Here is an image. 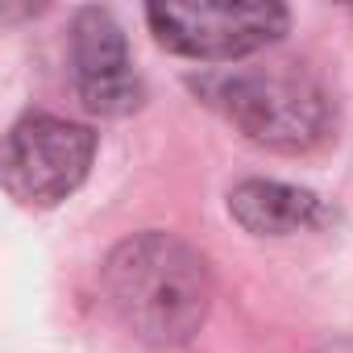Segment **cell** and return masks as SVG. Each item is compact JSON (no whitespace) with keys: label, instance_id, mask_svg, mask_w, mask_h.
Here are the masks:
<instances>
[{"label":"cell","instance_id":"2","mask_svg":"<svg viewBox=\"0 0 353 353\" xmlns=\"http://www.w3.org/2000/svg\"><path fill=\"white\" fill-rule=\"evenodd\" d=\"M196 92L245 141L270 154H307L332 133V96L295 59H266L254 67L216 71L204 75Z\"/></svg>","mask_w":353,"mask_h":353},{"label":"cell","instance_id":"6","mask_svg":"<svg viewBox=\"0 0 353 353\" xmlns=\"http://www.w3.org/2000/svg\"><path fill=\"white\" fill-rule=\"evenodd\" d=\"M229 216L250 237H295L328 221V204L295 183L279 179H241L229 192Z\"/></svg>","mask_w":353,"mask_h":353},{"label":"cell","instance_id":"1","mask_svg":"<svg viewBox=\"0 0 353 353\" xmlns=\"http://www.w3.org/2000/svg\"><path fill=\"white\" fill-rule=\"evenodd\" d=\"M100 287L117 324L150 349L188 345L212 307L208 258L192 241L162 229H145L112 245L100 266Z\"/></svg>","mask_w":353,"mask_h":353},{"label":"cell","instance_id":"3","mask_svg":"<svg viewBox=\"0 0 353 353\" xmlns=\"http://www.w3.org/2000/svg\"><path fill=\"white\" fill-rule=\"evenodd\" d=\"M145 21L162 50L192 63H237L291 30L279 0H162L145 9Z\"/></svg>","mask_w":353,"mask_h":353},{"label":"cell","instance_id":"5","mask_svg":"<svg viewBox=\"0 0 353 353\" xmlns=\"http://www.w3.org/2000/svg\"><path fill=\"white\" fill-rule=\"evenodd\" d=\"M71 79L88 112L129 117L141 108L145 92L129 59L125 30L108 9H79L71 21Z\"/></svg>","mask_w":353,"mask_h":353},{"label":"cell","instance_id":"4","mask_svg":"<svg viewBox=\"0 0 353 353\" xmlns=\"http://www.w3.org/2000/svg\"><path fill=\"white\" fill-rule=\"evenodd\" d=\"M96 133L54 112H26L0 150V179L21 208H54L75 196L96 162Z\"/></svg>","mask_w":353,"mask_h":353}]
</instances>
